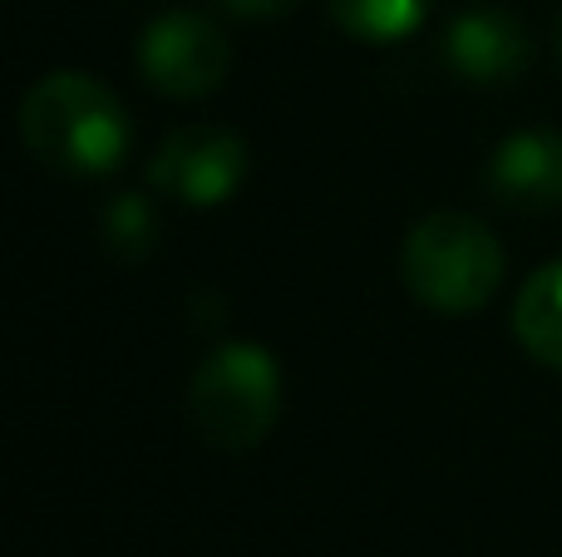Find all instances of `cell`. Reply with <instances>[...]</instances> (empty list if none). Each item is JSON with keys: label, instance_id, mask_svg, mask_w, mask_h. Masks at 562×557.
I'll return each instance as SVG.
<instances>
[{"label": "cell", "instance_id": "obj_1", "mask_svg": "<svg viewBox=\"0 0 562 557\" xmlns=\"http://www.w3.org/2000/svg\"><path fill=\"white\" fill-rule=\"evenodd\" d=\"M134 124L104 79L55 69L20 99V144L35 163L65 178H104L124 163Z\"/></svg>", "mask_w": 562, "mask_h": 557}, {"label": "cell", "instance_id": "obj_2", "mask_svg": "<svg viewBox=\"0 0 562 557\" xmlns=\"http://www.w3.org/2000/svg\"><path fill=\"white\" fill-rule=\"evenodd\" d=\"M504 242L474 213H429L400 247L409 296L439 316H469L504 286Z\"/></svg>", "mask_w": 562, "mask_h": 557}, {"label": "cell", "instance_id": "obj_3", "mask_svg": "<svg viewBox=\"0 0 562 557\" xmlns=\"http://www.w3.org/2000/svg\"><path fill=\"white\" fill-rule=\"evenodd\" d=\"M281 414V365L267 345L227 341L188 380V420L198 440L223 454H243L272 434Z\"/></svg>", "mask_w": 562, "mask_h": 557}, {"label": "cell", "instance_id": "obj_4", "mask_svg": "<svg viewBox=\"0 0 562 557\" xmlns=\"http://www.w3.org/2000/svg\"><path fill=\"white\" fill-rule=\"evenodd\" d=\"M233 69V39L203 10H164L138 35V75L164 99H207Z\"/></svg>", "mask_w": 562, "mask_h": 557}, {"label": "cell", "instance_id": "obj_5", "mask_svg": "<svg viewBox=\"0 0 562 557\" xmlns=\"http://www.w3.org/2000/svg\"><path fill=\"white\" fill-rule=\"evenodd\" d=\"M247 178V138L217 124L178 128L158 144L148 163V183L188 207H217L243 187Z\"/></svg>", "mask_w": 562, "mask_h": 557}, {"label": "cell", "instance_id": "obj_6", "mask_svg": "<svg viewBox=\"0 0 562 557\" xmlns=\"http://www.w3.org/2000/svg\"><path fill=\"white\" fill-rule=\"evenodd\" d=\"M439 49H445V65L454 69L464 84H479V89L508 84V79H518L528 69V59H533V39H528L524 20L498 5L459 10L445 25Z\"/></svg>", "mask_w": 562, "mask_h": 557}, {"label": "cell", "instance_id": "obj_7", "mask_svg": "<svg viewBox=\"0 0 562 557\" xmlns=\"http://www.w3.org/2000/svg\"><path fill=\"white\" fill-rule=\"evenodd\" d=\"M488 193L518 213L562 207V134L558 128H518L488 158Z\"/></svg>", "mask_w": 562, "mask_h": 557}, {"label": "cell", "instance_id": "obj_8", "mask_svg": "<svg viewBox=\"0 0 562 557\" xmlns=\"http://www.w3.org/2000/svg\"><path fill=\"white\" fill-rule=\"evenodd\" d=\"M514 336L538 365L562 371V262H548L518 286Z\"/></svg>", "mask_w": 562, "mask_h": 557}, {"label": "cell", "instance_id": "obj_9", "mask_svg": "<svg viewBox=\"0 0 562 557\" xmlns=\"http://www.w3.org/2000/svg\"><path fill=\"white\" fill-rule=\"evenodd\" d=\"M336 25L360 45H395L425 25L435 0H326Z\"/></svg>", "mask_w": 562, "mask_h": 557}, {"label": "cell", "instance_id": "obj_10", "mask_svg": "<svg viewBox=\"0 0 562 557\" xmlns=\"http://www.w3.org/2000/svg\"><path fill=\"white\" fill-rule=\"evenodd\" d=\"M99 232H104L109 252H119L124 262H138L158 242V213L144 193H119L109 197L104 217H99Z\"/></svg>", "mask_w": 562, "mask_h": 557}, {"label": "cell", "instance_id": "obj_11", "mask_svg": "<svg viewBox=\"0 0 562 557\" xmlns=\"http://www.w3.org/2000/svg\"><path fill=\"white\" fill-rule=\"evenodd\" d=\"M223 5L243 20H277V15H286V10H296L301 0H223Z\"/></svg>", "mask_w": 562, "mask_h": 557}, {"label": "cell", "instance_id": "obj_12", "mask_svg": "<svg viewBox=\"0 0 562 557\" xmlns=\"http://www.w3.org/2000/svg\"><path fill=\"white\" fill-rule=\"evenodd\" d=\"M558 59H562V15H558Z\"/></svg>", "mask_w": 562, "mask_h": 557}]
</instances>
